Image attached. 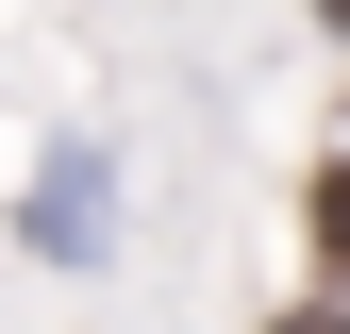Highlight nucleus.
I'll use <instances>...</instances> for the list:
<instances>
[{"label": "nucleus", "mask_w": 350, "mask_h": 334, "mask_svg": "<svg viewBox=\"0 0 350 334\" xmlns=\"http://www.w3.org/2000/svg\"><path fill=\"white\" fill-rule=\"evenodd\" d=\"M33 250H51V268H100V250H117V167L100 151H51V167H33V218H17Z\"/></svg>", "instance_id": "1"}, {"label": "nucleus", "mask_w": 350, "mask_h": 334, "mask_svg": "<svg viewBox=\"0 0 350 334\" xmlns=\"http://www.w3.org/2000/svg\"><path fill=\"white\" fill-rule=\"evenodd\" d=\"M317 250L350 268V167H317Z\"/></svg>", "instance_id": "2"}, {"label": "nucleus", "mask_w": 350, "mask_h": 334, "mask_svg": "<svg viewBox=\"0 0 350 334\" xmlns=\"http://www.w3.org/2000/svg\"><path fill=\"white\" fill-rule=\"evenodd\" d=\"M284 334H350V318H334V301H300V318H284Z\"/></svg>", "instance_id": "3"}, {"label": "nucleus", "mask_w": 350, "mask_h": 334, "mask_svg": "<svg viewBox=\"0 0 350 334\" xmlns=\"http://www.w3.org/2000/svg\"><path fill=\"white\" fill-rule=\"evenodd\" d=\"M317 17H334V34H350V0H317Z\"/></svg>", "instance_id": "4"}]
</instances>
